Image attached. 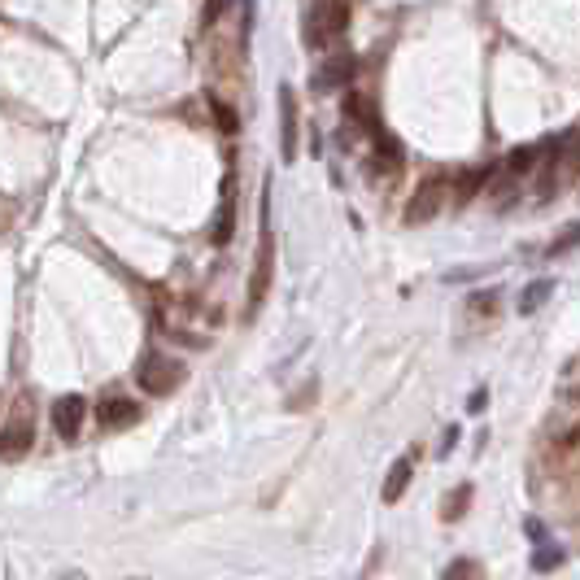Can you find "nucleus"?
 I'll use <instances>...</instances> for the list:
<instances>
[{
	"label": "nucleus",
	"mask_w": 580,
	"mask_h": 580,
	"mask_svg": "<svg viewBox=\"0 0 580 580\" xmlns=\"http://www.w3.org/2000/svg\"><path fill=\"white\" fill-rule=\"evenodd\" d=\"M345 22H349L345 0H310L306 18H301V40H306V48H328L345 31Z\"/></svg>",
	"instance_id": "f257e3e1"
},
{
	"label": "nucleus",
	"mask_w": 580,
	"mask_h": 580,
	"mask_svg": "<svg viewBox=\"0 0 580 580\" xmlns=\"http://www.w3.org/2000/svg\"><path fill=\"white\" fill-rule=\"evenodd\" d=\"M271 275H275V236H271V214H267V205H262L258 258H253V280H249V314L262 310V301L271 293Z\"/></svg>",
	"instance_id": "f03ea898"
},
{
	"label": "nucleus",
	"mask_w": 580,
	"mask_h": 580,
	"mask_svg": "<svg viewBox=\"0 0 580 580\" xmlns=\"http://www.w3.org/2000/svg\"><path fill=\"white\" fill-rule=\"evenodd\" d=\"M445 201H450V179L445 175H428L424 184L415 188V197H410V205H406V227H424V223H432L437 214L445 210Z\"/></svg>",
	"instance_id": "7ed1b4c3"
},
{
	"label": "nucleus",
	"mask_w": 580,
	"mask_h": 580,
	"mask_svg": "<svg viewBox=\"0 0 580 580\" xmlns=\"http://www.w3.org/2000/svg\"><path fill=\"white\" fill-rule=\"evenodd\" d=\"M179 384H184V367H179L175 358H166V354H144V362H140V389H144V393L166 397V393H175Z\"/></svg>",
	"instance_id": "20e7f679"
},
{
	"label": "nucleus",
	"mask_w": 580,
	"mask_h": 580,
	"mask_svg": "<svg viewBox=\"0 0 580 580\" xmlns=\"http://www.w3.org/2000/svg\"><path fill=\"white\" fill-rule=\"evenodd\" d=\"M297 136H301V114H297V92L280 88V162L293 166L297 162Z\"/></svg>",
	"instance_id": "39448f33"
},
{
	"label": "nucleus",
	"mask_w": 580,
	"mask_h": 580,
	"mask_svg": "<svg viewBox=\"0 0 580 580\" xmlns=\"http://www.w3.org/2000/svg\"><path fill=\"white\" fill-rule=\"evenodd\" d=\"M31 445H35V424L27 415H14L5 424V432H0V458H5V463H18V458L31 454Z\"/></svg>",
	"instance_id": "423d86ee"
},
{
	"label": "nucleus",
	"mask_w": 580,
	"mask_h": 580,
	"mask_svg": "<svg viewBox=\"0 0 580 580\" xmlns=\"http://www.w3.org/2000/svg\"><path fill=\"white\" fill-rule=\"evenodd\" d=\"M83 415H88V402H83L79 393L57 397V402H53V428H57V437L75 441L79 428H83Z\"/></svg>",
	"instance_id": "0eeeda50"
},
{
	"label": "nucleus",
	"mask_w": 580,
	"mask_h": 580,
	"mask_svg": "<svg viewBox=\"0 0 580 580\" xmlns=\"http://www.w3.org/2000/svg\"><path fill=\"white\" fill-rule=\"evenodd\" d=\"M349 79H354V57L341 53V57H328V62L314 70L310 88H314V92H336V88H345Z\"/></svg>",
	"instance_id": "6e6552de"
},
{
	"label": "nucleus",
	"mask_w": 580,
	"mask_h": 580,
	"mask_svg": "<svg viewBox=\"0 0 580 580\" xmlns=\"http://www.w3.org/2000/svg\"><path fill=\"white\" fill-rule=\"evenodd\" d=\"M140 419V406L131 402V397H114V402H105L101 410H96V424H101L105 432H123Z\"/></svg>",
	"instance_id": "1a4fd4ad"
},
{
	"label": "nucleus",
	"mask_w": 580,
	"mask_h": 580,
	"mask_svg": "<svg viewBox=\"0 0 580 580\" xmlns=\"http://www.w3.org/2000/svg\"><path fill=\"white\" fill-rule=\"evenodd\" d=\"M345 114L354 118V123L367 131V136H384V123H380V110H376V101H371V96H362V92H349L345 96Z\"/></svg>",
	"instance_id": "9d476101"
},
{
	"label": "nucleus",
	"mask_w": 580,
	"mask_h": 580,
	"mask_svg": "<svg viewBox=\"0 0 580 580\" xmlns=\"http://www.w3.org/2000/svg\"><path fill=\"white\" fill-rule=\"evenodd\" d=\"M410 476H415V458H397V463L389 467V476H384V493H380V498L384 502H397L406 493Z\"/></svg>",
	"instance_id": "9b49d317"
},
{
	"label": "nucleus",
	"mask_w": 580,
	"mask_h": 580,
	"mask_svg": "<svg viewBox=\"0 0 580 580\" xmlns=\"http://www.w3.org/2000/svg\"><path fill=\"white\" fill-rule=\"evenodd\" d=\"M236 236V201H223L219 214H214V227H210V240L214 245H227Z\"/></svg>",
	"instance_id": "f8f14e48"
},
{
	"label": "nucleus",
	"mask_w": 580,
	"mask_h": 580,
	"mask_svg": "<svg viewBox=\"0 0 580 580\" xmlns=\"http://www.w3.org/2000/svg\"><path fill=\"white\" fill-rule=\"evenodd\" d=\"M550 297H554V280H537V284H528L524 293H519V314H533V310H541Z\"/></svg>",
	"instance_id": "ddd939ff"
},
{
	"label": "nucleus",
	"mask_w": 580,
	"mask_h": 580,
	"mask_svg": "<svg viewBox=\"0 0 580 580\" xmlns=\"http://www.w3.org/2000/svg\"><path fill=\"white\" fill-rule=\"evenodd\" d=\"M489 179H493V166H476V171H467L463 179H458V205H467L480 188L489 184Z\"/></svg>",
	"instance_id": "4468645a"
},
{
	"label": "nucleus",
	"mask_w": 580,
	"mask_h": 580,
	"mask_svg": "<svg viewBox=\"0 0 580 580\" xmlns=\"http://www.w3.org/2000/svg\"><path fill=\"white\" fill-rule=\"evenodd\" d=\"M371 166H376V171H397V166H402V144L380 136V149H376V157H371Z\"/></svg>",
	"instance_id": "2eb2a0df"
},
{
	"label": "nucleus",
	"mask_w": 580,
	"mask_h": 580,
	"mask_svg": "<svg viewBox=\"0 0 580 580\" xmlns=\"http://www.w3.org/2000/svg\"><path fill=\"white\" fill-rule=\"evenodd\" d=\"M537 144H519V149H511V157H506V171L511 175H528L537 166Z\"/></svg>",
	"instance_id": "dca6fc26"
},
{
	"label": "nucleus",
	"mask_w": 580,
	"mask_h": 580,
	"mask_svg": "<svg viewBox=\"0 0 580 580\" xmlns=\"http://www.w3.org/2000/svg\"><path fill=\"white\" fill-rule=\"evenodd\" d=\"M210 114H214V123H219V131L223 136H236L240 131V118H236V110L227 101H219V96H210Z\"/></svg>",
	"instance_id": "f3484780"
},
{
	"label": "nucleus",
	"mask_w": 580,
	"mask_h": 580,
	"mask_svg": "<svg viewBox=\"0 0 580 580\" xmlns=\"http://www.w3.org/2000/svg\"><path fill=\"white\" fill-rule=\"evenodd\" d=\"M567 559V550L563 546H554V541H546L537 554H533V572H550V567H559Z\"/></svg>",
	"instance_id": "a211bd4d"
},
{
	"label": "nucleus",
	"mask_w": 580,
	"mask_h": 580,
	"mask_svg": "<svg viewBox=\"0 0 580 580\" xmlns=\"http://www.w3.org/2000/svg\"><path fill=\"white\" fill-rule=\"evenodd\" d=\"M576 245H580V223H572V227H567V232H563L559 240H554V245H550L546 253H550V258H563V253H572Z\"/></svg>",
	"instance_id": "6ab92c4d"
},
{
	"label": "nucleus",
	"mask_w": 580,
	"mask_h": 580,
	"mask_svg": "<svg viewBox=\"0 0 580 580\" xmlns=\"http://www.w3.org/2000/svg\"><path fill=\"white\" fill-rule=\"evenodd\" d=\"M227 5H232V0H205V5H201V27L205 31L219 27V18L227 14Z\"/></svg>",
	"instance_id": "aec40b11"
},
{
	"label": "nucleus",
	"mask_w": 580,
	"mask_h": 580,
	"mask_svg": "<svg viewBox=\"0 0 580 580\" xmlns=\"http://www.w3.org/2000/svg\"><path fill=\"white\" fill-rule=\"evenodd\" d=\"M467 502H471V485H458V489H454V498L445 502V519H463Z\"/></svg>",
	"instance_id": "412c9836"
},
{
	"label": "nucleus",
	"mask_w": 580,
	"mask_h": 580,
	"mask_svg": "<svg viewBox=\"0 0 580 580\" xmlns=\"http://www.w3.org/2000/svg\"><path fill=\"white\" fill-rule=\"evenodd\" d=\"M485 406H489V389H476L467 402V415H485Z\"/></svg>",
	"instance_id": "4be33fe9"
},
{
	"label": "nucleus",
	"mask_w": 580,
	"mask_h": 580,
	"mask_svg": "<svg viewBox=\"0 0 580 580\" xmlns=\"http://www.w3.org/2000/svg\"><path fill=\"white\" fill-rule=\"evenodd\" d=\"M476 572H480V567L471 563V559H458V563L445 567V576H476Z\"/></svg>",
	"instance_id": "5701e85b"
},
{
	"label": "nucleus",
	"mask_w": 580,
	"mask_h": 580,
	"mask_svg": "<svg viewBox=\"0 0 580 580\" xmlns=\"http://www.w3.org/2000/svg\"><path fill=\"white\" fill-rule=\"evenodd\" d=\"M458 445V428H445V441H441V454H450Z\"/></svg>",
	"instance_id": "b1692460"
},
{
	"label": "nucleus",
	"mask_w": 580,
	"mask_h": 580,
	"mask_svg": "<svg viewBox=\"0 0 580 580\" xmlns=\"http://www.w3.org/2000/svg\"><path fill=\"white\" fill-rule=\"evenodd\" d=\"M563 445H580V424H576L572 432H567V437H563Z\"/></svg>",
	"instance_id": "393cba45"
},
{
	"label": "nucleus",
	"mask_w": 580,
	"mask_h": 580,
	"mask_svg": "<svg viewBox=\"0 0 580 580\" xmlns=\"http://www.w3.org/2000/svg\"><path fill=\"white\" fill-rule=\"evenodd\" d=\"M576 162H580V140H576Z\"/></svg>",
	"instance_id": "a878e982"
}]
</instances>
